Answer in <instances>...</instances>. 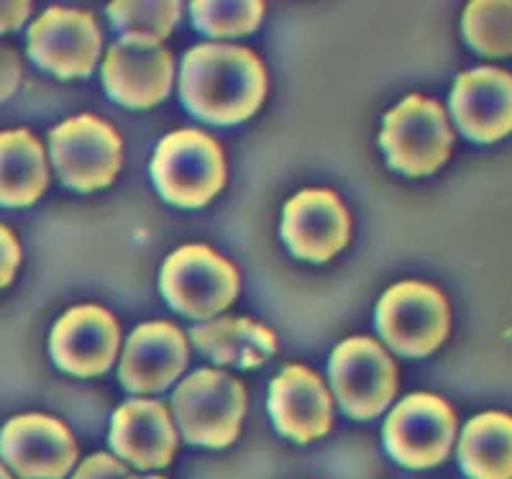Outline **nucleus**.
<instances>
[{"label": "nucleus", "instance_id": "f257e3e1", "mask_svg": "<svg viewBox=\"0 0 512 479\" xmlns=\"http://www.w3.org/2000/svg\"><path fill=\"white\" fill-rule=\"evenodd\" d=\"M267 95V70L251 49L236 44H198L182 59V106L216 126L244 123Z\"/></svg>", "mask_w": 512, "mask_h": 479}, {"label": "nucleus", "instance_id": "f03ea898", "mask_svg": "<svg viewBox=\"0 0 512 479\" xmlns=\"http://www.w3.org/2000/svg\"><path fill=\"white\" fill-rule=\"evenodd\" d=\"M169 415L187 444L226 449L239 439L246 390L223 369H198L175 387Z\"/></svg>", "mask_w": 512, "mask_h": 479}, {"label": "nucleus", "instance_id": "7ed1b4c3", "mask_svg": "<svg viewBox=\"0 0 512 479\" xmlns=\"http://www.w3.org/2000/svg\"><path fill=\"white\" fill-rule=\"evenodd\" d=\"M159 195L177 208H203L226 182V159L213 136L198 129L172 131L159 141L152 159Z\"/></svg>", "mask_w": 512, "mask_h": 479}, {"label": "nucleus", "instance_id": "20e7f679", "mask_svg": "<svg viewBox=\"0 0 512 479\" xmlns=\"http://www.w3.org/2000/svg\"><path fill=\"white\" fill-rule=\"evenodd\" d=\"M379 144L392 170L408 177H425L448 162L454 131L438 100L408 95L384 116Z\"/></svg>", "mask_w": 512, "mask_h": 479}, {"label": "nucleus", "instance_id": "39448f33", "mask_svg": "<svg viewBox=\"0 0 512 479\" xmlns=\"http://www.w3.org/2000/svg\"><path fill=\"white\" fill-rule=\"evenodd\" d=\"M162 295L177 313L210 321L239 298V269L205 244H185L162 267Z\"/></svg>", "mask_w": 512, "mask_h": 479}, {"label": "nucleus", "instance_id": "423d86ee", "mask_svg": "<svg viewBox=\"0 0 512 479\" xmlns=\"http://www.w3.org/2000/svg\"><path fill=\"white\" fill-rule=\"evenodd\" d=\"M49 154L59 180L77 193L108 187L123 164L121 136L111 123L93 113L67 118L52 129Z\"/></svg>", "mask_w": 512, "mask_h": 479}, {"label": "nucleus", "instance_id": "0eeeda50", "mask_svg": "<svg viewBox=\"0 0 512 479\" xmlns=\"http://www.w3.org/2000/svg\"><path fill=\"white\" fill-rule=\"evenodd\" d=\"M379 336L402 357L420 359L441 349L451 326L448 303L428 282H397L377 305Z\"/></svg>", "mask_w": 512, "mask_h": 479}, {"label": "nucleus", "instance_id": "6e6552de", "mask_svg": "<svg viewBox=\"0 0 512 479\" xmlns=\"http://www.w3.org/2000/svg\"><path fill=\"white\" fill-rule=\"evenodd\" d=\"M328 374L338 405L354 421L377 418L397 395V364L379 341L367 336L341 341L331 354Z\"/></svg>", "mask_w": 512, "mask_h": 479}, {"label": "nucleus", "instance_id": "1a4fd4ad", "mask_svg": "<svg viewBox=\"0 0 512 479\" xmlns=\"http://www.w3.org/2000/svg\"><path fill=\"white\" fill-rule=\"evenodd\" d=\"M456 428V413L446 400L431 392H415L384 423V449L402 467H438L454 449Z\"/></svg>", "mask_w": 512, "mask_h": 479}, {"label": "nucleus", "instance_id": "9d476101", "mask_svg": "<svg viewBox=\"0 0 512 479\" xmlns=\"http://www.w3.org/2000/svg\"><path fill=\"white\" fill-rule=\"evenodd\" d=\"M100 52V26L90 13L75 8H49L29 29L31 59L59 80H85L93 75Z\"/></svg>", "mask_w": 512, "mask_h": 479}, {"label": "nucleus", "instance_id": "9b49d317", "mask_svg": "<svg viewBox=\"0 0 512 479\" xmlns=\"http://www.w3.org/2000/svg\"><path fill=\"white\" fill-rule=\"evenodd\" d=\"M121 326L103 305H75L54 323L49 354L62 372L98 377L116 364Z\"/></svg>", "mask_w": 512, "mask_h": 479}, {"label": "nucleus", "instance_id": "f8f14e48", "mask_svg": "<svg viewBox=\"0 0 512 479\" xmlns=\"http://www.w3.org/2000/svg\"><path fill=\"white\" fill-rule=\"evenodd\" d=\"M0 456L21 479H64L77 464V441L52 415H18L0 431Z\"/></svg>", "mask_w": 512, "mask_h": 479}, {"label": "nucleus", "instance_id": "ddd939ff", "mask_svg": "<svg viewBox=\"0 0 512 479\" xmlns=\"http://www.w3.org/2000/svg\"><path fill=\"white\" fill-rule=\"evenodd\" d=\"M351 239V216L333 190H303L285 203L282 241L297 259L323 264Z\"/></svg>", "mask_w": 512, "mask_h": 479}, {"label": "nucleus", "instance_id": "4468645a", "mask_svg": "<svg viewBox=\"0 0 512 479\" xmlns=\"http://www.w3.org/2000/svg\"><path fill=\"white\" fill-rule=\"evenodd\" d=\"M187 359H190V344L175 323H141L123 346L118 380L134 395L164 392L180 380Z\"/></svg>", "mask_w": 512, "mask_h": 479}, {"label": "nucleus", "instance_id": "2eb2a0df", "mask_svg": "<svg viewBox=\"0 0 512 479\" xmlns=\"http://www.w3.org/2000/svg\"><path fill=\"white\" fill-rule=\"evenodd\" d=\"M451 116L466 139L495 144L512 129V77L500 67H477L456 77Z\"/></svg>", "mask_w": 512, "mask_h": 479}, {"label": "nucleus", "instance_id": "dca6fc26", "mask_svg": "<svg viewBox=\"0 0 512 479\" xmlns=\"http://www.w3.org/2000/svg\"><path fill=\"white\" fill-rule=\"evenodd\" d=\"M269 415L285 439L310 444L331 431L333 398L313 369L287 364L269 385Z\"/></svg>", "mask_w": 512, "mask_h": 479}, {"label": "nucleus", "instance_id": "f3484780", "mask_svg": "<svg viewBox=\"0 0 512 479\" xmlns=\"http://www.w3.org/2000/svg\"><path fill=\"white\" fill-rule=\"evenodd\" d=\"M175 82V59L164 47L116 41L103 59L105 93L126 108H154Z\"/></svg>", "mask_w": 512, "mask_h": 479}, {"label": "nucleus", "instance_id": "a211bd4d", "mask_svg": "<svg viewBox=\"0 0 512 479\" xmlns=\"http://www.w3.org/2000/svg\"><path fill=\"white\" fill-rule=\"evenodd\" d=\"M108 444L136 469H164L177 454V428L162 400H128L113 413Z\"/></svg>", "mask_w": 512, "mask_h": 479}, {"label": "nucleus", "instance_id": "6ab92c4d", "mask_svg": "<svg viewBox=\"0 0 512 479\" xmlns=\"http://www.w3.org/2000/svg\"><path fill=\"white\" fill-rule=\"evenodd\" d=\"M190 339L195 349L218 367L254 369L277 354V333L251 318H216L192 326Z\"/></svg>", "mask_w": 512, "mask_h": 479}, {"label": "nucleus", "instance_id": "aec40b11", "mask_svg": "<svg viewBox=\"0 0 512 479\" xmlns=\"http://www.w3.org/2000/svg\"><path fill=\"white\" fill-rule=\"evenodd\" d=\"M49 185L47 152L31 131L0 134V205L24 208L36 203Z\"/></svg>", "mask_w": 512, "mask_h": 479}, {"label": "nucleus", "instance_id": "412c9836", "mask_svg": "<svg viewBox=\"0 0 512 479\" xmlns=\"http://www.w3.org/2000/svg\"><path fill=\"white\" fill-rule=\"evenodd\" d=\"M459 464L469 479L512 477V418L482 413L466 423L459 441Z\"/></svg>", "mask_w": 512, "mask_h": 479}, {"label": "nucleus", "instance_id": "4be33fe9", "mask_svg": "<svg viewBox=\"0 0 512 479\" xmlns=\"http://www.w3.org/2000/svg\"><path fill=\"white\" fill-rule=\"evenodd\" d=\"M180 13L177 0H118L108 6L116 34L136 47H162V41L175 31Z\"/></svg>", "mask_w": 512, "mask_h": 479}, {"label": "nucleus", "instance_id": "5701e85b", "mask_svg": "<svg viewBox=\"0 0 512 479\" xmlns=\"http://www.w3.org/2000/svg\"><path fill=\"white\" fill-rule=\"evenodd\" d=\"M510 0H474L461 18L464 39L484 57H507L512 49Z\"/></svg>", "mask_w": 512, "mask_h": 479}, {"label": "nucleus", "instance_id": "b1692460", "mask_svg": "<svg viewBox=\"0 0 512 479\" xmlns=\"http://www.w3.org/2000/svg\"><path fill=\"white\" fill-rule=\"evenodd\" d=\"M192 26L210 39H233L259 29L264 3L259 0H198L190 6Z\"/></svg>", "mask_w": 512, "mask_h": 479}, {"label": "nucleus", "instance_id": "393cba45", "mask_svg": "<svg viewBox=\"0 0 512 479\" xmlns=\"http://www.w3.org/2000/svg\"><path fill=\"white\" fill-rule=\"evenodd\" d=\"M131 477L126 464L113 454H93L77 467L72 479H126Z\"/></svg>", "mask_w": 512, "mask_h": 479}, {"label": "nucleus", "instance_id": "a878e982", "mask_svg": "<svg viewBox=\"0 0 512 479\" xmlns=\"http://www.w3.org/2000/svg\"><path fill=\"white\" fill-rule=\"evenodd\" d=\"M21 75H24V67H21V59H18V52L0 41V103H6L13 93L21 85Z\"/></svg>", "mask_w": 512, "mask_h": 479}, {"label": "nucleus", "instance_id": "bb28decb", "mask_svg": "<svg viewBox=\"0 0 512 479\" xmlns=\"http://www.w3.org/2000/svg\"><path fill=\"white\" fill-rule=\"evenodd\" d=\"M18 264H21V246H18L16 234L6 223H0V290L11 285Z\"/></svg>", "mask_w": 512, "mask_h": 479}, {"label": "nucleus", "instance_id": "cd10ccee", "mask_svg": "<svg viewBox=\"0 0 512 479\" xmlns=\"http://www.w3.org/2000/svg\"><path fill=\"white\" fill-rule=\"evenodd\" d=\"M31 3L29 0H0V34L16 31L29 21Z\"/></svg>", "mask_w": 512, "mask_h": 479}, {"label": "nucleus", "instance_id": "c85d7f7f", "mask_svg": "<svg viewBox=\"0 0 512 479\" xmlns=\"http://www.w3.org/2000/svg\"><path fill=\"white\" fill-rule=\"evenodd\" d=\"M0 479H13L11 472H8V469L3 467V464H0Z\"/></svg>", "mask_w": 512, "mask_h": 479}, {"label": "nucleus", "instance_id": "c756f323", "mask_svg": "<svg viewBox=\"0 0 512 479\" xmlns=\"http://www.w3.org/2000/svg\"><path fill=\"white\" fill-rule=\"evenodd\" d=\"M126 479H164V477H157V474H149V477H134V474H131V477Z\"/></svg>", "mask_w": 512, "mask_h": 479}]
</instances>
